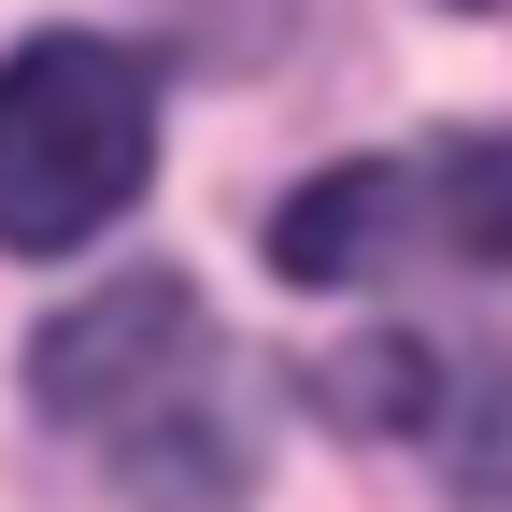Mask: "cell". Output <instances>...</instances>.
<instances>
[{
    "label": "cell",
    "instance_id": "1",
    "mask_svg": "<svg viewBox=\"0 0 512 512\" xmlns=\"http://www.w3.org/2000/svg\"><path fill=\"white\" fill-rule=\"evenodd\" d=\"M214 384H228V342H214V313L185 299L171 271H128V285L72 299L29 342L43 427L100 441L128 484H242V427H228Z\"/></svg>",
    "mask_w": 512,
    "mask_h": 512
},
{
    "label": "cell",
    "instance_id": "2",
    "mask_svg": "<svg viewBox=\"0 0 512 512\" xmlns=\"http://www.w3.org/2000/svg\"><path fill=\"white\" fill-rule=\"evenodd\" d=\"M157 171V57L43 29L0 57V242L15 256H72L100 242Z\"/></svg>",
    "mask_w": 512,
    "mask_h": 512
},
{
    "label": "cell",
    "instance_id": "3",
    "mask_svg": "<svg viewBox=\"0 0 512 512\" xmlns=\"http://www.w3.org/2000/svg\"><path fill=\"white\" fill-rule=\"evenodd\" d=\"M285 285H413V271H512V143L441 128L427 157H342L271 214Z\"/></svg>",
    "mask_w": 512,
    "mask_h": 512
},
{
    "label": "cell",
    "instance_id": "4",
    "mask_svg": "<svg viewBox=\"0 0 512 512\" xmlns=\"http://www.w3.org/2000/svg\"><path fill=\"white\" fill-rule=\"evenodd\" d=\"M470 15H484V0H470Z\"/></svg>",
    "mask_w": 512,
    "mask_h": 512
}]
</instances>
